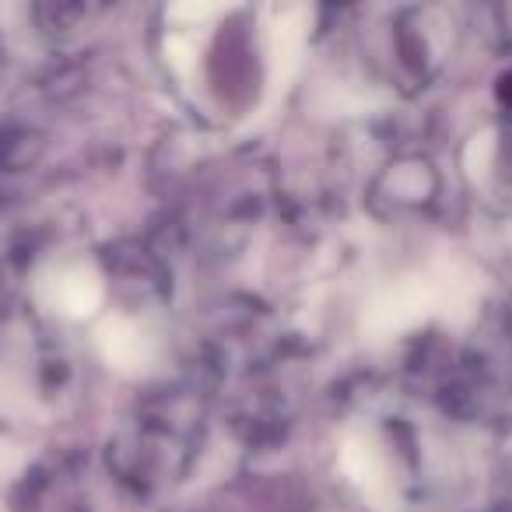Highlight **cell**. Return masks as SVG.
Returning <instances> with one entry per match:
<instances>
[{"label": "cell", "mask_w": 512, "mask_h": 512, "mask_svg": "<svg viewBox=\"0 0 512 512\" xmlns=\"http://www.w3.org/2000/svg\"><path fill=\"white\" fill-rule=\"evenodd\" d=\"M498 99H502L505 106H512V71H505L502 78H498Z\"/></svg>", "instance_id": "1"}]
</instances>
